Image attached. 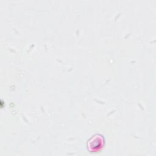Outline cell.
<instances>
[{"instance_id": "6da1fadb", "label": "cell", "mask_w": 156, "mask_h": 156, "mask_svg": "<svg viewBox=\"0 0 156 156\" xmlns=\"http://www.w3.org/2000/svg\"><path fill=\"white\" fill-rule=\"evenodd\" d=\"M104 145V136L100 133H96L87 140V149L90 152L98 153L103 149Z\"/></svg>"}]
</instances>
